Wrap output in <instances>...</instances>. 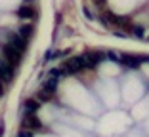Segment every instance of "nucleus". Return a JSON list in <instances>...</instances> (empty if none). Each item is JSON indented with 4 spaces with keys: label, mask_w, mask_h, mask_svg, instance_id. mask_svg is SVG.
<instances>
[{
    "label": "nucleus",
    "mask_w": 149,
    "mask_h": 137,
    "mask_svg": "<svg viewBox=\"0 0 149 137\" xmlns=\"http://www.w3.org/2000/svg\"><path fill=\"white\" fill-rule=\"evenodd\" d=\"M33 31H35V29H33V25H23L21 29L17 31V34H21L25 40H29V38L33 36Z\"/></svg>",
    "instance_id": "12"
},
{
    "label": "nucleus",
    "mask_w": 149,
    "mask_h": 137,
    "mask_svg": "<svg viewBox=\"0 0 149 137\" xmlns=\"http://www.w3.org/2000/svg\"><path fill=\"white\" fill-rule=\"evenodd\" d=\"M10 44H12L13 48H17L19 52H25V50H27V40L23 38L21 34H17V32H15V34H12V38H10Z\"/></svg>",
    "instance_id": "8"
},
{
    "label": "nucleus",
    "mask_w": 149,
    "mask_h": 137,
    "mask_svg": "<svg viewBox=\"0 0 149 137\" xmlns=\"http://www.w3.org/2000/svg\"><path fill=\"white\" fill-rule=\"evenodd\" d=\"M2 52H4V57H6V61H8V65L17 67L19 63H21V59H23V52H19L17 48H13L10 42L2 46Z\"/></svg>",
    "instance_id": "1"
},
{
    "label": "nucleus",
    "mask_w": 149,
    "mask_h": 137,
    "mask_svg": "<svg viewBox=\"0 0 149 137\" xmlns=\"http://www.w3.org/2000/svg\"><path fill=\"white\" fill-rule=\"evenodd\" d=\"M12 78H13V67L8 65V61L0 59V80L8 84V82H12Z\"/></svg>",
    "instance_id": "6"
},
{
    "label": "nucleus",
    "mask_w": 149,
    "mask_h": 137,
    "mask_svg": "<svg viewBox=\"0 0 149 137\" xmlns=\"http://www.w3.org/2000/svg\"><path fill=\"white\" fill-rule=\"evenodd\" d=\"M117 63L124 67H132V69H138L141 65V55H128V53H120L117 59Z\"/></svg>",
    "instance_id": "5"
},
{
    "label": "nucleus",
    "mask_w": 149,
    "mask_h": 137,
    "mask_svg": "<svg viewBox=\"0 0 149 137\" xmlns=\"http://www.w3.org/2000/svg\"><path fill=\"white\" fill-rule=\"evenodd\" d=\"M23 107H25V112H27V114H35V112L38 111V101H36V99H27Z\"/></svg>",
    "instance_id": "11"
},
{
    "label": "nucleus",
    "mask_w": 149,
    "mask_h": 137,
    "mask_svg": "<svg viewBox=\"0 0 149 137\" xmlns=\"http://www.w3.org/2000/svg\"><path fill=\"white\" fill-rule=\"evenodd\" d=\"M25 2H27V4H29V2H31V0H25Z\"/></svg>",
    "instance_id": "17"
},
{
    "label": "nucleus",
    "mask_w": 149,
    "mask_h": 137,
    "mask_svg": "<svg viewBox=\"0 0 149 137\" xmlns=\"http://www.w3.org/2000/svg\"><path fill=\"white\" fill-rule=\"evenodd\" d=\"M0 137H4V122H0Z\"/></svg>",
    "instance_id": "15"
},
{
    "label": "nucleus",
    "mask_w": 149,
    "mask_h": 137,
    "mask_svg": "<svg viewBox=\"0 0 149 137\" xmlns=\"http://www.w3.org/2000/svg\"><path fill=\"white\" fill-rule=\"evenodd\" d=\"M103 21H107L109 25H117V27H128L130 25L126 15H117L113 12H103Z\"/></svg>",
    "instance_id": "4"
},
{
    "label": "nucleus",
    "mask_w": 149,
    "mask_h": 137,
    "mask_svg": "<svg viewBox=\"0 0 149 137\" xmlns=\"http://www.w3.org/2000/svg\"><path fill=\"white\" fill-rule=\"evenodd\" d=\"M57 82H59V78H54V76H50V78L44 82L42 89H44V92H48L50 95H52V93L56 92V88H57Z\"/></svg>",
    "instance_id": "10"
},
{
    "label": "nucleus",
    "mask_w": 149,
    "mask_h": 137,
    "mask_svg": "<svg viewBox=\"0 0 149 137\" xmlns=\"http://www.w3.org/2000/svg\"><path fill=\"white\" fill-rule=\"evenodd\" d=\"M132 31H134V34H138V36H143V29H141L140 25H134V27H132Z\"/></svg>",
    "instance_id": "14"
},
{
    "label": "nucleus",
    "mask_w": 149,
    "mask_h": 137,
    "mask_svg": "<svg viewBox=\"0 0 149 137\" xmlns=\"http://www.w3.org/2000/svg\"><path fill=\"white\" fill-rule=\"evenodd\" d=\"M0 95H4V84H2V80H0Z\"/></svg>",
    "instance_id": "16"
},
{
    "label": "nucleus",
    "mask_w": 149,
    "mask_h": 137,
    "mask_svg": "<svg viewBox=\"0 0 149 137\" xmlns=\"http://www.w3.org/2000/svg\"><path fill=\"white\" fill-rule=\"evenodd\" d=\"M103 59H105V53H101V52H88V53H84L82 55L84 69H94V67H97Z\"/></svg>",
    "instance_id": "3"
},
{
    "label": "nucleus",
    "mask_w": 149,
    "mask_h": 137,
    "mask_svg": "<svg viewBox=\"0 0 149 137\" xmlns=\"http://www.w3.org/2000/svg\"><path fill=\"white\" fill-rule=\"evenodd\" d=\"M35 8H31L29 4H25V6H21V8L17 10V15L19 17H23V19H33L35 17Z\"/></svg>",
    "instance_id": "9"
},
{
    "label": "nucleus",
    "mask_w": 149,
    "mask_h": 137,
    "mask_svg": "<svg viewBox=\"0 0 149 137\" xmlns=\"http://www.w3.org/2000/svg\"><path fill=\"white\" fill-rule=\"evenodd\" d=\"M23 128H27V129H40L42 128V124H40V120L36 118L35 114H27L25 116V120H23Z\"/></svg>",
    "instance_id": "7"
},
{
    "label": "nucleus",
    "mask_w": 149,
    "mask_h": 137,
    "mask_svg": "<svg viewBox=\"0 0 149 137\" xmlns=\"http://www.w3.org/2000/svg\"><path fill=\"white\" fill-rule=\"evenodd\" d=\"M82 69H84L82 57H69L67 61H63V65H61L63 74H77V72H80Z\"/></svg>",
    "instance_id": "2"
},
{
    "label": "nucleus",
    "mask_w": 149,
    "mask_h": 137,
    "mask_svg": "<svg viewBox=\"0 0 149 137\" xmlns=\"http://www.w3.org/2000/svg\"><path fill=\"white\" fill-rule=\"evenodd\" d=\"M19 137H33V131H31V129H27V128H23L21 131H19Z\"/></svg>",
    "instance_id": "13"
}]
</instances>
